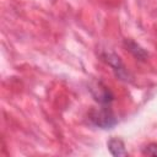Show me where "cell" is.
<instances>
[{
	"label": "cell",
	"mask_w": 157,
	"mask_h": 157,
	"mask_svg": "<svg viewBox=\"0 0 157 157\" xmlns=\"http://www.w3.org/2000/svg\"><path fill=\"white\" fill-rule=\"evenodd\" d=\"M90 120L94 126L101 129H110L117 124L115 115L109 105H102V108L92 110L90 114Z\"/></svg>",
	"instance_id": "cell-1"
},
{
	"label": "cell",
	"mask_w": 157,
	"mask_h": 157,
	"mask_svg": "<svg viewBox=\"0 0 157 157\" xmlns=\"http://www.w3.org/2000/svg\"><path fill=\"white\" fill-rule=\"evenodd\" d=\"M91 92L94 99L101 104V105H109L113 101V94L109 91L107 86H104L102 82H94L91 86Z\"/></svg>",
	"instance_id": "cell-2"
},
{
	"label": "cell",
	"mask_w": 157,
	"mask_h": 157,
	"mask_svg": "<svg viewBox=\"0 0 157 157\" xmlns=\"http://www.w3.org/2000/svg\"><path fill=\"white\" fill-rule=\"evenodd\" d=\"M103 58H104V60L113 67V71H114V74H115L117 77H119V78H121V80H128L129 74H128V71L125 70V66H124V64L120 61V59H119L118 55H115L114 53H105V54L103 55Z\"/></svg>",
	"instance_id": "cell-3"
},
{
	"label": "cell",
	"mask_w": 157,
	"mask_h": 157,
	"mask_svg": "<svg viewBox=\"0 0 157 157\" xmlns=\"http://www.w3.org/2000/svg\"><path fill=\"white\" fill-rule=\"evenodd\" d=\"M108 150L113 156H128V151L125 150V145L120 139H110L108 141Z\"/></svg>",
	"instance_id": "cell-4"
},
{
	"label": "cell",
	"mask_w": 157,
	"mask_h": 157,
	"mask_svg": "<svg viewBox=\"0 0 157 157\" xmlns=\"http://www.w3.org/2000/svg\"><path fill=\"white\" fill-rule=\"evenodd\" d=\"M125 45L128 47V49L137 58V59H141V60H144L145 58H146V52L140 47V45H137L135 42H131V40H126L125 42Z\"/></svg>",
	"instance_id": "cell-5"
},
{
	"label": "cell",
	"mask_w": 157,
	"mask_h": 157,
	"mask_svg": "<svg viewBox=\"0 0 157 157\" xmlns=\"http://www.w3.org/2000/svg\"><path fill=\"white\" fill-rule=\"evenodd\" d=\"M142 153L145 156H153L157 157V144H150L142 148Z\"/></svg>",
	"instance_id": "cell-6"
}]
</instances>
